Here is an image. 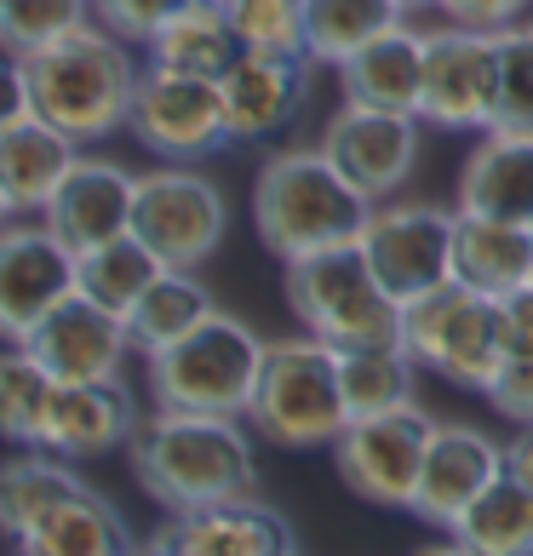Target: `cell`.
I'll list each match as a JSON object with an SVG mask.
<instances>
[{"label": "cell", "instance_id": "obj_26", "mask_svg": "<svg viewBox=\"0 0 533 556\" xmlns=\"http://www.w3.org/2000/svg\"><path fill=\"white\" fill-rule=\"evenodd\" d=\"M248 52L236 35V17L224 0H195L183 7L167 29L150 40V64H167V70H183V75H207V80H224V70Z\"/></svg>", "mask_w": 533, "mask_h": 556}, {"label": "cell", "instance_id": "obj_29", "mask_svg": "<svg viewBox=\"0 0 533 556\" xmlns=\"http://www.w3.org/2000/svg\"><path fill=\"white\" fill-rule=\"evenodd\" d=\"M213 311H218V304H213L207 287H201V276L195 270H173V264H167V270L150 281V293L127 311L132 350H138V356H155V350L178 344L183 333H195Z\"/></svg>", "mask_w": 533, "mask_h": 556}, {"label": "cell", "instance_id": "obj_5", "mask_svg": "<svg viewBox=\"0 0 533 556\" xmlns=\"http://www.w3.org/2000/svg\"><path fill=\"white\" fill-rule=\"evenodd\" d=\"M281 270H287V304L304 321V333H316L339 350L402 339V304L384 293L361 241H339V247H321V253L287 258Z\"/></svg>", "mask_w": 533, "mask_h": 556}, {"label": "cell", "instance_id": "obj_42", "mask_svg": "<svg viewBox=\"0 0 533 556\" xmlns=\"http://www.w3.org/2000/svg\"><path fill=\"white\" fill-rule=\"evenodd\" d=\"M396 7H402L407 17H414V12H424V7H436V0H396Z\"/></svg>", "mask_w": 533, "mask_h": 556}, {"label": "cell", "instance_id": "obj_25", "mask_svg": "<svg viewBox=\"0 0 533 556\" xmlns=\"http://www.w3.org/2000/svg\"><path fill=\"white\" fill-rule=\"evenodd\" d=\"M447 545L470 551V556H533V488L505 465L499 477L447 522Z\"/></svg>", "mask_w": 533, "mask_h": 556}, {"label": "cell", "instance_id": "obj_20", "mask_svg": "<svg viewBox=\"0 0 533 556\" xmlns=\"http://www.w3.org/2000/svg\"><path fill=\"white\" fill-rule=\"evenodd\" d=\"M132 437H138V402L120 379H87V384L58 379L35 447H52L64 459H104Z\"/></svg>", "mask_w": 533, "mask_h": 556}, {"label": "cell", "instance_id": "obj_17", "mask_svg": "<svg viewBox=\"0 0 533 556\" xmlns=\"http://www.w3.org/2000/svg\"><path fill=\"white\" fill-rule=\"evenodd\" d=\"M224 115L236 143H264L287 132L310 98V58L304 52H241L224 70Z\"/></svg>", "mask_w": 533, "mask_h": 556}, {"label": "cell", "instance_id": "obj_31", "mask_svg": "<svg viewBox=\"0 0 533 556\" xmlns=\"http://www.w3.org/2000/svg\"><path fill=\"white\" fill-rule=\"evenodd\" d=\"M339 374H344V396H351V419H361V414H391V407L414 402L419 356H414L402 339L344 344V350H339Z\"/></svg>", "mask_w": 533, "mask_h": 556}, {"label": "cell", "instance_id": "obj_36", "mask_svg": "<svg viewBox=\"0 0 533 556\" xmlns=\"http://www.w3.org/2000/svg\"><path fill=\"white\" fill-rule=\"evenodd\" d=\"M248 52H304V0H230Z\"/></svg>", "mask_w": 533, "mask_h": 556}, {"label": "cell", "instance_id": "obj_1", "mask_svg": "<svg viewBox=\"0 0 533 556\" xmlns=\"http://www.w3.org/2000/svg\"><path fill=\"white\" fill-rule=\"evenodd\" d=\"M138 80L143 70L132 64L127 40L98 17L52 40V47L12 58V98H24L35 115H47L52 127H64L80 143L127 127Z\"/></svg>", "mask_w": 533, "mask_h": 556}, {"label": "cell", "instance_id": "obj_41", "mask_svg": "<svg viewBox=\"0 0 533 556\" xmlns=\"http://www.w3.org/2000/svg\"><path fill=\"white\" fill-rule=\"evenodd\" d=\"M505 453H510V470L533 488V425H522V437L517 442H505Z\"/></svg>", "mask_w": 533, "mask_h": 556}, {"label": "cell", "instance_id": "obj_7", "mask_svg": "<svg viewBox=\"0 0 533 556\" xmlns=\"http://www.w3.org/2000/svg\"><path fill=\"white\" fill-rule=\"evenodd\" d=\"M402 344L419 356V367L442 374L459 390H487L510 356L505 311L494 293H477L465 281H442L430 293L402 304Z\"/></svg>", "mask_w": 533, "mask_h": 556}, {"label": "cell", "instance_id": "obj_14", "mask_svg": "<svg viewBox=\"0 0 533 556\" xmlns=\"http://www.w3.org/2000/svg\"><path fill=\"white\" fill-rule=\"evenodd\" d=\"M80 287V253L40 224H12L0 236V327L7 339H29L40 316H52L58 304Z\"/></svg>", "mask_w": 533, "mask_h": 556}, {"label": "cell", "instance_id": "obj_10", "mask_svg": "<svg viewBox=\"0 0 533 556\" xmlns=\"http://www.w3.org/2000/svg\"><path fill=\"white\" fill-rule=\"evenodd\" d=\"M454 224L459 207H430V201H373L361 224V253L396 304L454 281Z\"/></svg>", "mask_w": 533, "mask_h": 556}, {"label": "cell", "instance_id": "obj_8", "mask_svg": "<svg viewBox=\"0 0 533 556\" xmlns=\"http://www.w3.org/2000/svg\"><path fill=\"white\" fill-rule=\"evenodd\" d=\"M430 437H436V419L419 402L391 407V414H361L333 442V465L356 500L384 505V510H414Z\"/></svg>", "mask_w": 533, "mask_h": 556}, {"label": "cell", "instance_id": "obj_43", "mask_svg": "<svg viewBox=\"0 0 533 556\" xmlns=\"http://www.w3.org/2000/svg\"><path fill=\"white\" fill-rule=\"evenodd\" d=\"M224 7H230V0H224Z\"/></svg>", "mask_w": 533, "mask_h": 556}, {"label": "cell", "instance_id": "obj_3", "mask_svg": "<svg viewBox=\"0 0 533 556\" xmlns=\"http://www.w3.org/2000/svg\"><path fill=\"white\" fill-rule=\"evenodd\" d=\"M367 213H373V201L327 161L321 143L316 150H281L258 167L253 224H258V241L281 264L339 247V241H356Z\"/></svg>", "mask_w": 533, "mask_h": 556}, {"label": "cell", "instance_id": "obj_27", "mask_svg": "<svg viewBox=\"0 0 533 556\" xmlns=\"http://www.w3.org/2000/svg\"><path fill=\"white\" fill-rule=\"evenodd\" d=\"M80 488L87 482L64 465V453H52V447L17 453V459L0 470V528H7V540L12 545L29 540V533L47 522L64 500H75Z\"/></svg>", "mask_w": 533, "mask_h": 556}, {"label": "cell", "instance_id": "obj_16", "mask_svg": "<svg viewBox=\"0 0 533 556\" xmlns=\"http://www.w3.org/2000/svg\"><path fill=\"white\" fill-rule=\"evenodd\" d=\"M155 556H293L299 533L276 505L236 493V500L173 510V522L150 540Z\"/></svg>", "mask_w": 533, "mask_h": 556}, {"label": "cell", "instance_id": "obj_18", "mask_svg": "<svg viewBox=\"0 0 533 556\" xmlns=\"http://www.w3.org/2000/svg\"><path fill=\"white\" fill-rule=\"evenodd\" d=\"M75 161H80V138L52 127L47 115H35L24 98H12V115L0 121V207L12 218L40 213Z\"/></svg>", "mask_w": 533, "mask_h": 556}, {"label": "cell", "instance_id": "obj_11", "mask_svg": "<svg viewBox=\"0 0 533 556\" xmlns=\"http://www.w3.org/2000/svg\"><path fill=\"white\" fill-rule=\"evenodd\" d=\"M224 230H230V207L224 190L207 173L190 167H155L138 178V207H132V236H143L173 270H201Z\"/></svg>", "mask_w": 533, "mask_h": 556}, {"label": "cell", "instance_id": "obj_22", "mask_svg": "<svg viewBox=\"0 0 533 556\" xmlns=\"http://www.w3.org/2000/svg\"><path fill=\"white\" fill-rule=\"evenodd\" d=\"M459 207L533 230V132H482L459 167Z\"/></svg>", "mask_w": 533, "mask_h": 556}, {"label": "cell", "instance_id": "obj_32", "mask_svg": "<svg viewBox=\"0 0 533 556\" xmlns=\"http://www.w3.org/2000/svg\"><path fill=\"white\" fill-rule=\"evenodd\" d=\"M167 270L161 264V253L143 236H115V241H104V247H92V253H80V287L75 293H87V299H98V304H110L115 316H127L132 304L150 293V281Z\"/></svg>", "mask_w": 533, "mask_h": 556}, {"label": "cell", "instance_id": "obj_28", "mask_svg": "<svg viewBox=\"0 0 533 556\" xmlns=\"http://www.w3.org/2000/svg\"><path fill=\"white\" fill-rule=\"evenodd\" d=\"M12 551H29V556H115V551H132V533H127V517H120L104 493L80 488L75 500H64Z\"/></svg>", "mask_w": 533, "mask_h": 556}, {"label": "cell", "instance_id": "obj_13", "mask_svg": "<svg viewBox=\"0 0 533 556\" xmlns=\"http://www.w3.org/2000/svg\"><path fill=\"white\" fill-rule=\"evenodd\" d=\"M321 150L367 201H391L419 167V115L344 104L321 127Z\"/></svg>", "mask_w": 533, "mask_h": 556}, {"label": "cell", "instance_id": "obj_24", "mask_svg": "<svg viewBox=\"0 0 533 556\" xmlns=\"http://www.w3.org/2000/svg\"><path fill=\"white\" fill-rule=\"evenodd\" d=\"M454 281L477 287V293L505 299L510 287L533 281V230L528 224H505L487 213H465L454 224Z\"/></svg>", "mask_w": 533, "mask_h": 556}, {"label": "cell", "instance_id": "obj_23", "mask_svg": "<svg viewBox=\"0 0 533 556\" xmlns=\"http://www.w3.org/2000/svg\"><path fill=\"white\" fill-rule=\"evenodd\" d=\"M339 87H344V104H373V110H402V115H419V98H424V35L407 24L384 29L379 40H367L356 58L339 64Z\"/></svg>", "mask_w": 533, "mask_h": 556}, {"label": "cell", "instance_id": "obj_33", "mask_svg": "<svg viewBox=\"0 0 533 556\" xmlns=\"http://www.w3.org/2000/svg\"><path fill=\"white\" fill-rule=\"evenodd\" d=\"M52 390H58V379L47 374V362H40L29 344H12L7 362H0V425H7V437L17 447H35L40 442Z\"/></svg>", "mask_w": 533, "mask_h": 556}, {"label": "cell", "instance_id": "obj_9", "mask_svg": "<svg viewBox=\"0 0 533 556\" xmlns=\"http://www.w3.org/2000/svg\"><path fill=\"white\" fill-rule=\"evenodd\" d=\"M419 121L442 132L499 127V29L447 24L424 35V98Z\"/></svg>", "mask_w": 533, "mask_h": 556}, {"label": "cell", "instance_id": "obj_30", "mask_svg": "<svg viewBox=\"0 0 533 556\" xmlns=\"http://www.w3.org/2000/svg\"><path fill=\"white\" fill-rule=\"evenodd\" d=\"M396 0H304V58L310 64L339 70L344 58H356L367 40L402 24Z\"/></svg>", "mask_w": 533, "mask_h": 556}, {"label": "cell", "instance_id": "obj_4", "mask_svg": "<svg viewBox=\"0 0 533 556\" xmlns=\"http://www.w3.org/2000/svg\"><path fill=\"white\" fill-rule=\"evenodd\" d=\"M253 437L276 447H333L351 425V396L339 374V344L316 333L276 339L264 350L253 402H248Z\"/></svg>", "mask_w": 533, "mask_h": 556}, {"label": "cell", "instance_id": "obj_39", "mask_svg": "<svg viewBox=\"0 0 533 556\" xmlns=\"http://www.w3.org/2000/svg\"><path fill=\"white\" fill-rule=\"evenodd\" d=\"M533 0H436V12L447 24H470V29H510Z\"/></svg>", "mask_w": 533, "mask_h": 556}, {"label": "cell", "instance_id": "obj_12", "mask_svg": "<svg viewBox=\"0 0 533 556\" xmlns=\"http://www.w3.org/2000/svg\"><path fill=\"white\" fill-rule=\"evenodd\" d=\"M127 132L161 161H201L230 143V115H224V87L207 75H183L167 64H150L132 98Z\"/></svg>", "mask_w": 533, "mask_h": 556}, {"label": "cell", "instance_id": "obj_38", "mask_svg": "<svg viewBox=\"0 0 533 556\" xmlns=\"http://www.w3.org/2000/svg\"><path fill=\"white\" fill-rule=\"evenodd\" d=\"M494 402V414L510 425H533V344L528 350H510L505 367L494 374V384L482 390Z\"/></svg>", "mask_w": 533, "mask_h": 556}, {"label": "cell", "instance_id": "obj_19", "mask_svg": "<svg viewBox=\"0 0 533 556\" xmlns=\"http://www.w3.org/2000/svg\"><path fill=\"white\" fill-rule=\"evenodd\" d=\"M132 207H138V178L115 161H87L80 155L64 173V184L52 190V201L40 207L47 230H58L75 253H92L115 236L132 230Z\"/></svg>", "mask_w": 533, "mask_h": 556}, {"label": "cell", "instance_id": "obj_40", "mask_svg": "<svg viewBox=\"0 0 533 556\" xmlns=\"http://www.w3.org/2000/svg\"><path fill=\"white\" fill-rule=\"evenodd\" d=\"M499 311H505V339H510V350H528V344H533V281L510 287V293L499 299Z\"/></svg>", "mask_w": 533, "mask_h": 556}, {"label": "cell", "instance_id": "obj_6", "mask_svg": "<svg viewBox=\"0 0 533 556\" xmlns=\"http://www.w3.org/2000/svg\"><path fill=\"white\" fill-rule=\"evenodd\" d=\"M264 344L241 316L213 311L195 333H183L178 344L143 356L150 367V390L155 407H195V414H230L248 419L258 367H264Z\"/></svg>", "mask_w": 533, "mask_h": 556}, {"label": "cell", "instance_id": "obj_2", "mask_svg": "<svg viewBox=\"0 0 533 556\" xmlns=\"http://www.w3.org/2000/svg\"><path fill=\"white\" fill-rule=\"evenodd\" d=\"M132 477L155 505L201 510L236 493H253L258 459L253 437L230 414H195V407H155V419L132 437Z\"/></svg>", "mask_w": 533, "mask_h": 556}, {"label": "cell", "instance_id": "obj_35", "mask_svg": "<svg viewBox=\"0 0 533 556\" xmlns=\"http://www.w3.org/2000/svg\"><path fill=\"white\" fill-rule=\"evenodd\" d=\"M499 127L533 132V24L499 29Z\"/></svg>", "mask_w": 533, "mask_h": 556}, {"label": "cell", "instance_id": "obj_21", "mask_svg": "<svg viewBox=\"0 0 533 556\" xmlns=\"http://www.w3.org/2000/svg\"><path fill=\"white\" fill-rule=\"evenodd\" d=\"M505 465H510V453H505V442L487 437V430H477V425H436L430 453H424V470H419L414 517L447 528Z\"/></svg>", "mask_w": 533, "mask_h": 556}, {"label": "cell", "instance_id": "obj_34", "mask_svg": "<svg viewBox=\"0 0 533 556\" xmlns=\"http://www.w3.org/2000/svg\"><path fill=\"white\" fill-rule=\"evenodd\" d=\"M92 17H98L92 0H0V40H7L12 58H24L92 24Z\"/></svg>", "mask_w": 533, "mask_h": 556}, {"label": "cell", "instance_id": "obj_15", "mask_svg": "<svg viewBox=\"0 0 533 556\" xmlns=\"http://www.w3.org/2000/svg\"><path fill=\"white\" fill-rule=\"evenodd\" d=\"M12 344H29L35 356L47 362L52 379L87 384V379H120V367L132 356V327H127V316H115L110 304H98L87 293H69L52 316L35 321L29 339H12Z\"/></svg>", "mask_w": 533, "mask_h": 556}, {"label": "cell", "instance_id": "obj_37", "mask_svg": "<svg viewBox=\"0 0 533 556\" xmlns=\"http://www.w3.org/2000/svg\"><path fill=\"white\" fill-rule=\"evenodd\" d=\"M183 7H195V0H92L98 24L115 29L120 40H138V47H150Z\"/></svg>", "mask_w": 533, "mask_h": 556}]
</instances>
